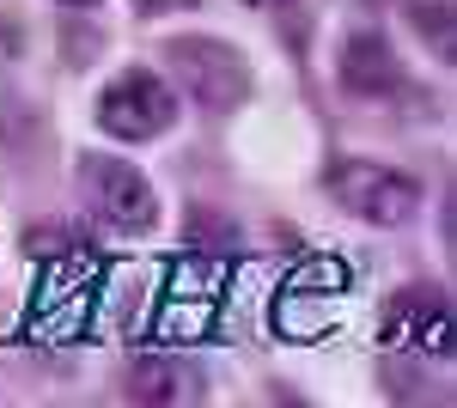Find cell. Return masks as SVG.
I'll list each match as a JSON object with an SVG mask.
<instances>
[{"instance_id": "6da1fadb", "label": "cell", "mask_w": 457, "mask_h": 408, "mask_svg": "<svg viewBox=\"0 0 457 408\" xmlns=\"http://www.w3.org/2000/svg\"><path fill=\"white\" fill-rule=\"evenodd\" d=\"M79 196H86V213L104 226V232H122V238H141L159 226V196L135 165L110 159V153H86L79 159Z\"/></svg>"}, {"instance_id": "7a4b0ae2", "label": "cell", "mask_w": 457, "mask_h": 408, "mask_svg": "<svg viewBox=\"0 0 457 408\" xmlns=\"http://www.w3.org/2000/svg\"><path fill=\"white\" fill-rule=\"evenodd\" d=\"M323 189L336 196L342 213L372 220V226H409V220L421 213V183L403 177V171H390V165H372V159H342V165H329Z\"/></svg>"}, {"instance_id": "3957f363", "label": "cell", "mask_w": 457, "mask_h": 408, "mask_svg": "<svg viewBox=\"0 0 457 408\" xmlns=\"http://www.w3.org/2000/svg\"><path fill=\"white\" fill-rule=\"evenodd\" d=\"M165 62L177 68L183 92L202 104L208 116H226V110H238V104L250 98L245 55H238L232 43H220V37H171V43H165Z\"/></svg>"}, {"instance_id": "277c9868", "label": "cell", "mask_w": 457, "mask_h": 408, "mask_svg": "<svg viewBox=\"0 0 457 408\" xmlns=\"http://www.w3.org/2000/svg\"><path fill=\"white\" fill-rule=\"evenodd\" d=\"M177 122V98L171 86L159 79V73H116L104 86V98H98V129L116 140H159L165 129Z\"/></svg>"}, {"instance_id": "5b68a950", "label": "cell", "mask_w": 457, "mask_h": 408, "mask_svg": "<svg viewBox=\"0 0 457 408\" xmlns=\"http://www.w3.org/2000/svg\"><path fill=\"white\" fill-rule=\"evenodd\" d=\"M92 280H98V262L92 256H79V250H68V256H55L49 269H43V280H37V317L31 329L43 341H68L86 329V311H92Z\"/></svg>"}, {"instance_id": "8992f818", "label": "cell", "mask_w": 457, "mask_h": 408, "mask_svg": "<svg viewBox=\"0 0 457 408\" xmlns=\"http://www.w3.org/2000/svg\"><path fill=\"white\" fill-rule=\"evenodd\" d=\"M385 347L409 360H445L452 354V299L445 287H403L385 305Z\"/></svg>"}, {"instance_id": "52a82bcc", "label": "cell", "mask_w": 457, "mask_h": 408, "mask_svg": "<svg viewBox=\"0 0 457 408\" xmlns=\"http://www.w3.org/2000/svg\"><path fill=\"white\" fill-rule=\"evenodd\" d=\"M342 86L353 98H390L403 86V62L378 31H353L342 43Z\"/></svg>"}, {"instance_id": "ba28073f", "label": "cell", "mask_w": 457, "mask_h": 408, "mask_svg": "<svg viewBox=\"0 0 457 408\" xmlns=\"http://www.w3.org/2000/svg\"><path fill=\"white\" fill-rule=\"evenodd\" d=\"M165 317H159V336L165 341H202L213 329V274L208 269H177L171 299H165Z\"/></svg>"}, {"instance_id": "9c48e42d", "label": "cell", "mask_w": 457, "mask_h": 408, "mask_svg": "<svg viewBox=\"0 0 457 408\" xmlns=\"http://www.w3.org/2000/svg\"><path fill=\"white\" fill-rule=\"evenodd\" d=\"M122 390H129L135 403H183V396H195L202 384L189 378L183 360H141V366H129Z\"/></svg>"}, {"instance_id": "30bf717a", "label": "cell", "mask_w": 457, "mask_h": 408, "mask_svg": "<svg viewBox=\"0 0 457 408\" xmlns=\"http://www.w3.org/2000/svg\"><path fill=\"white\" fill-rule=\"evenodd\" d=\"M415 25H421V37H433V49H439V55H452V6H445V0L421 6V12H415Z\"/></svg>"}, {"instance_id": "8fae6325", "label": "cell", "mask_w": 457, "mask_h": 408, "mask_svg": "<svg viewBox=\"0 0 457 408\" xmlns=\"http://www.w3.org/2000/svg\"><path fill=\"white\" fill-rule=\"evenodd\" d=\"M141 19H159V12H183V6H202V0H129Z\"/></svg>"}, {"instance_id": "7c38bea8", "label": "cell", "mask_w": 457, "mask_h": 408, "mask_svg": "<svg viewBox=\"0 0 457 408\" xmlns=\"http://www.w3.org/2000/svg\"><path fill=\"white\" fill-rule=\"evenodd\" d=\"M19 55V31H12V19H0V62H12Z\"/></svg>"}, {"instance_id": "4fadbf2b", "label": "cell", "mask_w": 457, "mask_h": 408, "mask_svg": "<svg viewBox=\"0 0 457 408\" xmlns=\"http://www.w3.org/2000/svg\"><path fill=\"white\" fill-rule=\"evenodd\" d=\"M245 6H287V0H245Z\"/></svg>"}, {"instance_id": "5bb4252c", "label": "cell", "mask_w": 457, "mask_h": 408, "mask_svg": "<svg viewBox=\"0 0 457 408\" xmlns=\"http://www.w3.org/2000/svg\"><path fill=\"white\" fill-rule=\"evenodd\" d=\"M68 6H92V0H68Z\"/></svg>"}]
</instances>
